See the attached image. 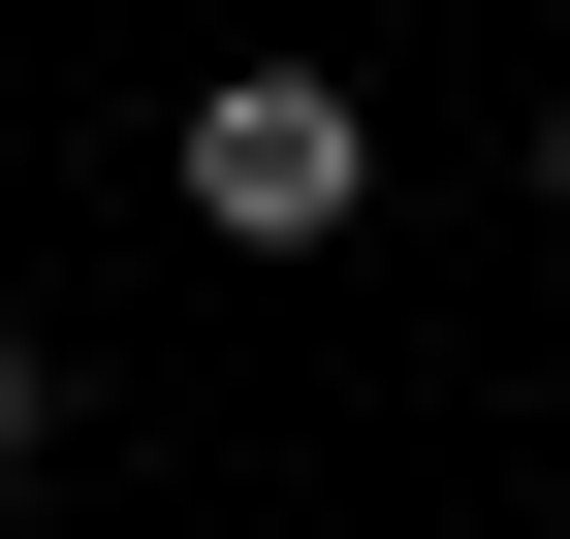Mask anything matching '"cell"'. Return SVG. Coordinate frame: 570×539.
<instances>
[{
  "label": "cell",
  "instance_id": "3",
  "mask_svg": "<svg viewBox=\"0 0 570 539\" xmlns=\"http://www.w3.org/2000/svg\"><path fill=\"white\" fill-rule=\"evenodd\" d=\"M539 190H570V127H539Z\"/></svg>",
  "mask_w": 570,
  "mask_h": 539
},
{
  "label": "cell",
  "instance_id": "2",
  "mask_svg": "<svg viewBox=\"0 0 570 539\" xmlns=\"http://www.w3.org/2000/svg\"><path fill=\"white\" fill-rule=\"evenodd\" d=\"M0 477H32V317H0Z\"/></svg>",
  "mask_w": 570,
  "mask_h": 539
},
{
  "label": "cell",
  "instance_id": "1",
  "mask_svg": "<svg viewBox=\"0 0 570 539\" xmlns=\"http://www.w3.org/2000/svg\"><path fill=\"white\" fill-rule=\"evenodd\" d=\"M159 190H190V223H223V254H348V223H381V127H348L317 63H223Z\"/></svg>",
  "mask_w": 570,
  "mask_h": 539
}]
</instances>
